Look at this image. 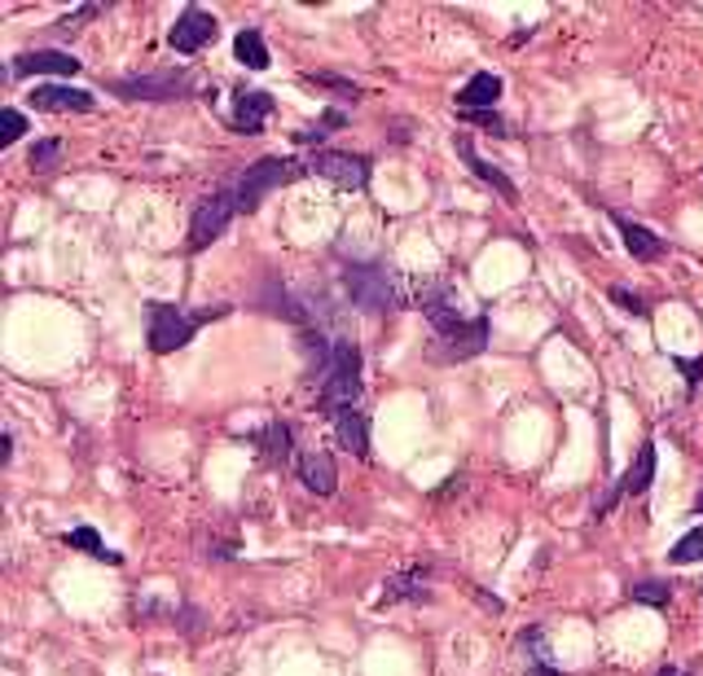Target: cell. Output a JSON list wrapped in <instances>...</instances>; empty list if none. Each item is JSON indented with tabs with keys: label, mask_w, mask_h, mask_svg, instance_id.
Instances as JSON below:
<instances>
[{
	"label": "cell",
	"mask_w": 703,
	"mask_h": 676,
	"mask_svg": "<svg viewBox=\"0 0 703 676\" xmlns=\"http://www.w3.org/2000/svg\"><path fill=\"white\" fill-rule=\"evenodd\" d=\"M234 308L229 304H212V308H176V304H145V342L154 356H172L181 347H190L194 335L212 321H225Z\"/></svg>",
	"instance_id": "1"
},
{
	"label": "cell",
	"mask_w": 703,
	"mask_h": 676,
	"mask_svg": "<svg viewBox=\"0 0 703 676\" xmlns=\"http://www.w3.org/2000/svg\"><path fill=\"white\" fill-rule=\"evenodd\" d=\"M344 295L352 299V308H360L369 317H387V313H400L409 304L396 269H387V264H348Z\"/></svg>",
	"instance_id": "2"
},
{
	"label": "cell",
	"mask_w": 703,
	"mask_h": 676,
	"mask_svg": "<svg viewBox=\"0 0 703 676\" xmlns=\"http://www.w3.org/2000/svg\"><path fill=\"white\" fill-rule=\"evenodd\" d=\"M300 176H309V167H304L300 159H282V154H264V159H256V163H251V167H242V172H238V181H234L238 211H242V216L260 211V203H264L269 194H278L282 185H291V181H300Z\"/></svg>",
	"instance_id": "3"
},
{
	"label": "cell",
	"mask_w": 703,
	"mask_h": 676,
	"mask_svg": "<svg viewBox=\"0 0 703 676\" xmlns=\"http://www.w3.org/2000/svg\"><path fill=\"white\" fill-rule=\"evenodd\" d=\"M360 391H365V382H360V347H356V338H335V364H331V373L317 386V404L339 417V413L356 408Z\"/></svg>",
	"instance_id": "4"
},
{
	"label": "cell",
	"mask_w": 703,
	"mask_h": 676,
	"mask_svg": "<svg viewBox=\"0 0 703 676\" xmlns=\"http://www.w3.org/2000/svg\"><path fill=\"white\" fill-rule=\"evenodd\" d=\"M234 216H242L238 211V194H234V185H225V189H216V194H207L198 207H194V216H190V242H185V251L190 255H203L229 225H234Z\"/></svg>",
	"instance_id": "5"
},
{
	"label": "cell",
	"mask_w": 703,
	"mask_h": 676,
	"mask_svg": "<svg viewBox=\"0 0 703 676\" xmlns=\"http://www.w3.org/2000/svg\"><path fill=\"white\" fill-rule=\"evenodd\" d=\"M413 299H418L422 317L431 321L435 338L457 335V330L466 326V317H462V299H457L453 282H444V277H418V282H413Z\"/></svg>",
	"instance_id": "6"
},
{
	"label": "cell",
	"mask_w": 703,
	"mask_h": 676,
	"mask_svg": "<svg viewBox=\"0 0 703 676\" xmlns=\"http://www.w3.org/2000/svg\"><path fill=\"white\" fill-rule=\"evenodd\" d=\"M110 92L123 97V101H176V97H190V92H194V79H190L185 66H172V70H159V75L115 79Z\"/></svg>",
	"instance_id": "7"
},
{
	"label": "cell",
	"mask_w": 703,
	"mask_h": 676,
	"mask_svg": "<svg viewBox=\"0 0 703 676\" xmlns=\"http://www.w3.org/2000/svg\"><path fill=\"white\" fill-rule=\"evenodd\" d=\"M304 167H309V176H322V181H331L339 189H356V194L369 189V176H374V163L365 154H348V150H317L304 159Z\"/></svg>",
	"instance_id": "8"
},
{
	"label": "cell",
	"mask_w": 703,
	"mask_h": 676,
	"mask_svg": "<svg viewBox=\"0 0 703 676\" xmlns=\"http://www.w3.org/2000/svg\"><path fill=\"white\" fill-rule=\"evenodd\" d=\"M84 62L75 53H62V48H26L9 62V79H31V75H53V79H71L79 75Z\"/></svg>",
	"instance_id": "9"
},
{
	"label": "cell",
	"mask_w": 703,
	"mask_h": 676,
	"mask_svg": "<svg viewBox=\"0 0 703 676\" xmlns=\"http://www.w3.org/2000/svg\"><path fill=\"white\" fill-rule=\"evenodd\" d=\"M216 40V18L207 13V9H198V4H190L176 22H172V31H167V44H172V53H181V57H194V53H203L207 44Z\"/></svg>",
	"instance_id": "10"
},
{
	"label": "cell",
	"mask_w": 703,
	"mask_h": 676,
	"mask_svg": "<svg viewBox=\"0 0 703 676\" xmlns=\"http://www.w3.org/2000/svg\"><path fill=\"white\" fill-rule=\"evenodd\" d=\"M656 461H660V453H656V439H647L638 453H634V461H629V470L616 479V488H612V497L598 505V514H607L616 501H625V497H642L651 483H656Z\"/></svg>",
	"instance_id": "11"
},
{
	"label": "cell",
	"mask_w": 703,
	"mask_h": 676,
	"mask_svg": "<svg viewBox=\"0 0 703 676\" xmlns=\"http://www.w3.org/2000/svg\"><path fill=\"white\" fill-rule=\"evenodd\" d=\"M612 225H616L625 251H629L638 264H660V260L669 255V242H664L660 233H651L647 225H638V220H629V216H620V211H612Z\"/></svg>",
	"instance_id": "12"
},
{
	"label": "cell",
	"mask_w": 703,
	"mask_h": 676,
	"mask_svg": "<svg viewBox=\"0 0 703 676\" xmlns=\"http://www.w3.org/2000/svg\"><path fill=\"white\" fill-rule=\"evenodd\" d=\"M440 351H435V360L440 364H462V360H475L484 347H488V317L479 313V317H471L457 335H448V338H440L435 342Z\"/></svg>",
	"instance_id": "13"
},
{
	"label": "cell",
	"mask_w": 703,
	"mask_h": 676,
	"mask_svg": "<svg viewBox=\"0 0 703 676\" xmlns=\"http://www.w3.org/2000/svg\"><path fill=\"white\" fill-rule=\"evenodd\" d=\"M31 106L44 110V115H66V110L71 115H88L97 106V97L88 88H71V84H40L31 92Z\"/></svg>",
	"instance_id": "14"
},
{
	"label": "cell",
	"mask_w": 703,
	"mask_h": 676,
	"mask_svg": "<svg viewBox=\"0 0 703 676\" xmlns=\"http://www.w3.org/2000/svg\"><path fill=\"white\" fill-rule=\"evenodd\" d=\"M260 304L269 308V317L291 321V326H300V330H313V313H309V304H304L300 295H291V286H282V277H269V282H264Z\"/></svg>",
	"instance_id": "15"
},
{
	"label": "cell",
	"mask_w": 703,
	"mask_h": 676,
	"mask_svg": "<svg viewBox=\"0 0 703 676\" xmlns=\"http://www.w3.org/2000/svg\"><path fill=\"white\" fill-rule=\"evenodd\" d=\"M453 150H457V159H462V163H466V167H471V172H475L484 185H493V189H497L506 203H519V189H515V181H510V176H506L497 163L479 159V150H475V141H471V137H453Z\"/></svg>",
	"instance_id": "16"
},
{
	"label": "cell",
	"mask_w": 703,
	"mask_h": 676,
	"mask_svg": "<svg viewBox=\"0 0 703 676\" xmlns=\"http://www.w3.org/2000/svg\"><path fill=\"white\" fill-rule=\"evenodd\" d=\"M269 119H273V97H269V92H260V88H238V92H234L229 123H234L238 132H260Z\"/></svg>",
	"instance_id": "17"
},
{
	"label": "cell",
	"mask_w": 703,
	"mask_h": 676,
	"mask_svg": "<svg viewBox=\"0 0 703 676\" xmlns=\"http://www.w3.org/2000/svg\"><path fill=\"white\" fill-rule=\"evenodd\" d=\"M300 479H304L309 492L335 497V488H339V466H335V457H331L326 448H309V453H300Z\"/></svg>",
	"instance_id": "18"
},
{
	"label": "cell",
	"mask_w": 703,
	"mask_h": 676,
	"mask_svg": "<svg viewBox=\"0 0 703 676\" xmlns=\"http://www.w3.org/2000/svg\"><path fill=\"white\" fill-rule=\"evenodd\" d=\"M501 92H506V84H501V75H493V70H475L462 88H457V110H497V101H501Z\"/></svg>",
	"instance_id": "19"
},
{
	"label": "cell",
	"mask_w": 703,
	"mask_h": 676,
	"mask_svg": "<svg viewBox=\"0 0 703 676\" xmlns=\"http://www.w3.org/2000/svg\"><path fill=\"white\" fill-rule=\"evenodd\" d=\"M426 576L431 567H413V571H400L382 585V598L378 607H396V602H431V589H426Z\"/></svg>",
	"instance_id": "20"
},
{
	"label": "cell",
	"mask_w": 703,
	"mask_h": 676,
	"mask_svg": "<svg viewBox=\"0 0 703 676\" xmlns=\"http://www.w3.org/2000/svg\"><path fill=\"white\" fill-rule=\"evenodd\" d=\"M291 426L282 422V417H273V422H264V430L256 435V448H260V457H264V466H286L291 461Z\"/></svg>",
	"instance_id": "21"
},
{
	"label": "cell",
	"mask_w": 703,
	"mask_h": 676,
	"mask_svg": "<svg viewBox=\"0 0 703 676\" xmlns=\"http://www.w3.org/2000/svg\"><path fill=\"white\" fill-rule=\"evenodd\" d=\"M335 435H339V444L348 448L352 457L369 461V417L360 408H348V413L335 417Z\"/></svg>",
	"instance_id": "22"
},
{
	"label": "cell",
	"mask_w": 703,
	"mask_h": 676,
	"mask_svg": "<svg viewBox=\"0 0 703 676\" xmlns=\"http://www.w3.org/2000/svg\"><path fill=\"white\" fill-rule=\"evenodd\" d=\"M234 57L247 66V70H269V44H264V31L260 26H242L234 35Z\"/></svg>",
	"instance_id": "23"
},
{
	"label": "cell",
	"mask_w": 703,
	"mask_h": 676,
	"mask_svg": "<svg viewBox=\"0 0 703 676\" xmlns=\"http://www.w3.org/2000/svg\"><path fill=\"white\" fill-rule=\"evenodd\" d=\"M62 541H66L71 549H79V554H93V558H97V563H106V567H123V554L106 549V545H101V536H97V527H88V523L71 527Z\"/></svg>",
	"instance_id": "24"
},
{
	"label": "cell",
	"mask_w": 703,
	"mask_h": 676,
	"mask_svg": "<svg viewBox=\"0 0 703 676\" xmlns=\"http://www.w3.org/2000/svg\"><path fill=\"white\" fill-rule=\"evenodd\" d=\"M673 580H634L629 585V598L638 602V607H656V611H669V602H673Z\"/></svg>",
	"instance_id": "25"
},
{
	"label": "cell",
	"mask_w": 703,
	"mask_h": 676,
	"mask_svg": "<svg viewBox=\"0 0 703 676\" xmlns=\"http://www.w3.org/2000/svg\"><path fill=\"white\" fill-rule=\"evenodd\" d=\"M519 646L528 651V676H567L550 664V655H545V633H541V629H528V633L519 637Z\"/></svg>",
	"instance_id": "26"
},
{
	"label": "cell",
	"mask_w": 703,
	"mask_h": 676,
	"mask_svg": "<svg viewBox=\"0 0 703 676\" xmlns=\"http://www.w3.org/2000/svg\"><path fill=\"white\" fill-rule=\"evenodd\" d=\"M26 163H31V172L53 176V172L62 167V141H57V137H40V141L31 145V154H26Z\"/></svg>",
	"instance_id": "27"
},
{
	"label": "cell",
	"mask_w": 703,
	"mask_h": 676,
	"mask_svg": "<svg viewBox=\"0 0 703 676\" xmlns=\"http://www.w3.org/2000/svg\"><path fill=\"white\" fill-rule=\"evenodd\" d=\"M304 84H317V88H331V92H335V97H339L344 106H352V101H356V97L365 92L360 84H352V79H344V75H326V70H309V75H304Z\"/></svg>",
	"instance_id": "28"
},
{
	"label": "cell",
	"mask_w": 703,
	"mask_h": 676,
	"mask_svg": "<svg viewBox=\"0 0 703 676\" xmlns=\"http://www.w3.org/2000/svg\"><path fill=\"white\" fill-rule=\"evenodd\" d=\"M669 563H673V567H695V563H703V527H691V532L669 549Z\"/></svg>",
	"instance_id": "29"
},
{
	"label": "cell",
	"mask_w": 703,
	"mask_h": 676,
	"mask_svg": "<svg viewBox=\"0 0 703 676\" xmlns=\"http://www.w3.org/2000/svg\"><path fill=\"white\" fill-rule=\"evenodd\" d=\"M612 304H620L629 317H638V321H651V304L638 295V291H629V286H612Z\"/></svg>",
	"instance_id": "30"
},
{
	"label": "cell",
	"mask_w": 703,
	"mask_h": 676,
	"mask_svg": "<svg viewBox=\"0 0 703 676\" xmlns=\"http://www.w3.org/2000/svg\"><path fill=\"white\" fill-rule=\"evenodd\" d=\"M673 360V369H682V378H686V400H700V386H703V351L695 360H682V356H669Z\"/></svg>",
	"instance_id": "31"
},
{
	"label": "cell",
	"mask_w": 703,
	"mask_h": 676,
	"mask_svg": "<svg viewBox=\"0 0 703 676\" xmlns=\"http://www.w3.org/2000/svg\"><path fill=\"white\" fill-rule=\"evenodd\" d=\"M457 115H462V123H475V128H484V132H497V137L510 132L506 119H501L497 110H457Z\"/></svg>",
	"instance_id": "32"
},
{
	"label": "cell",
	"mask_w": 703,
	"mask_h": 676,
	"mask_svg": "<svg viewBox=\"0 0 703 676\" xmlns=\"http://www.w3.org/2000/svg\"><path fill=\"white\" fill-rule=\"evenodd\" d=\"M26 137V115L18 110V106H4V132H0V145L9 150L13 141H22Z\"/></svg>",
	"instance_id": "33"
},
{
	"label": "cell",
	"mask_w": 703,
	"mask_h": 676,
	"mask_svg": "<svg viewBox=\"0 0 703 676\" xmlns=\"http://www.w3.org/2000/svg\"><path fill=\"white\" fill-rule=\"evenodd\" d=\"M97 13H101V4H79L75 13H66V18H57V22H53V31H62V35H71V31L79 26V22H88V18H97Z\"/></svg>",
	"instance_id": "34"
},
{
	"label": "cell",
	"mask_w": 703,
	"mask_h": 676,
	"mask_svg": "<svg viewBox=\"0 0 703 676\" xmlns=\"http://www.w3.org/2000/svg\"><path fill=\"white\" fill-rule=\"evenodd\" d=\"M0 461H4V466L13 461V435H9V430L0 435Z\"/></svg>",
	"instance_id": "35"
},
{
	"label": "cell",
	"mask_w": 703,
	"mask_h": 676,
	"mask_svg": "<svg viewBox=\"0 0 703 676\" xmlns=\"http://www.w3.org/2000/svg\"><path fill=\"white\" fill-rule=\"evenodd\" d=\"M656 676H691V673H682L678 664H669V668H660V673H656Z\"/></svg>",
	"instance_id": "36"
},
{
	"label": "cell",
	"mask_w": 703,
	"mask_h": 676,
	"mask_svg": "<svg viewBox=\"0 0 703 676\" xmlns=\"http://www.w3.org/2000/svg\"><path fill=\"white\" fill-rule=\"evenodd\" d=\"M695 514H703V492L695 497Z\"/></svg>",
	"instance_id": "37"
}]
</instances>
